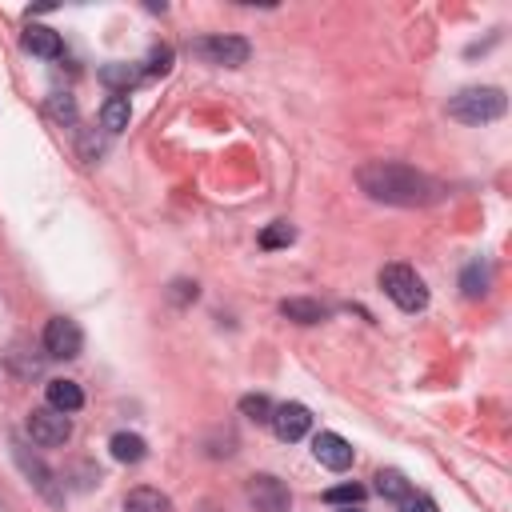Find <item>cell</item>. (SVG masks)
<instances>
[{
	"mask_svg": "<svg viewBox=\"0 0 512 512\" xmlns=\"http://www.w3.org/2000/svg\"><path fill=\"white\" fill-rule=\"evenodd\" d=\"M356 184L380 200V204H396V208H424L432 200H440V184L424 172H416L412 164H400V160H368L360 164L356 172Z\"/></svg>",
	"mask_w": 512,
	"mask_h": 512,
	"instance_id": "obj_1",
	"label": "cell"
},
{
	"mask_svg": "<svg viewBox=\"0 0 512 512\" xmlns=\"http://www.w3.org/2000/svg\"><path fill=\"white\" fill-rule=\"evenodd\" d=\"M508 108L504 92L500 88H460L452 100H448V116L460 120V124H488V120H500Z\"/></svg>",
	"mask_w": 512,
	"mask_h": 512,
	"instance_id": "obj_2",
	"label": "cell"
},
{
	"mask_svg": "<svg viewBox=\"0 0 512 512\" xmlns=\"http://www.w3.org/2000/svg\"><path fill=\"white\" fill-rule=\"evenodd\" d=\"M380 288H384V296H388L396 308H404V312H420V308L428 304V288H424V280L416 276V268H408V264H384V268H380Z\"/></svg>",
	"mask_w": 512,
	"mask_h": 512,
	"instance_id": "obj_3",
	"label": "cell"
},
{
	"mask_svg": "<svg viewBox=\"0 0 512 512\" xmlns=\"http://www.w3.org/2000/svg\"><path fill=\"white\" fill-rule=\"evenodd\" d=\"M192 56L212 68H240L252 56V44L244 36H200L192 40Z\"/></svg>",
	"mask_w": 512,
	"mask_h": 512,
	"instance_id": "obj_4",
	"label": "cell"
},
{
	"mask_svg": "<svg viewBox=\"0 0 512 512\" xmlns=\"http://www.w3.org/2000/svg\"><path fill=\"white\" fill-rule=\"evenodd\" d=\"M28 436H32V444H40V448H60V444H68V436H72V420H68V412H56V408H32V416H28Z\"/></svg>",
	"mask_w": 512,
	"mask_h": 512,
	"instance_id": "obj_5",
	"label": "cell"
},
{
	"mask_svg": "<svg viewBox=\"0 0 512 512\" xmlns=\"http://www.w3.org/2000/svg\"><path fill=\"white\" fill-rule=\"evenodd\" d=\"M80 348H84V332H80V324L72 316H52L44 324V352L48 356L72 360V356H80Z\"/></svg>",
	"mask_w": 512,
	"mask_h": 512,
	"instance_id": "obj_6",
	"label": "cell"
},
{
	"mask_svg": "<svg viewBox=\"0 0 512 512\" xmlns=\"http://www.w3.org/2000/svg\"><path fill=\"white\" fill-rule=\"evenodd\" d=\"M248 504H252L256 512H288V508H292V492H288L284 480L260 472V476L248 480Z\"/></svg>",
	"mask_w": 512,
	"mask_h": 512,
	"instance_id": "obj_7",
	"label": "cell"
},
{
	"mask_svg": "<svg viewBox=\"0 0 512 512\" xmlns=\"http://www.w3.org/2000/svg\"><path fill=\"white\" fill-rule=\"evenodd\" d=\"M272 432L284 440V444H292V440H300L308 428H312V412L304 408V404H296V400H288V404H276L272 408Z\"/></svg>",
	"mask_w": 512,
	"mask_h": 512,
	"instance_id": "obj_8",
	"label": "cell"
},
{
	"mask_svg": "<svg viewBox=\"0 0 512 512\" xmlns=\"http://www.w3.org/2000/svg\"><path fill=\"white\" fill-rule=\"evenodd\" d=\"M12 452H16V464L24 468V476L44 492V500H48V504H60V500H64V492H60V484H56V472H52V468H44L36 456H28V448H24L20 440H12Z\"/></svg>",
	"mask_w": 512,
	"mask_h": 512,
	"instance_id": "obj_9",
	"label": "cell"
},
{
	"mask_svg": "<svg viewBox=\"0 0 512 512\" xmlns=\"http://www.w3.org/2000/svg\"><path fill=\"white\" fill-rule=\"evenodd\" d=\"M312 456L324 464V468H332V472H344L348 464H352V444L340 436V432H316L312 436Z\"/></svg>",
	"mask_w": 512,
	"mask_h": 512,
	"instance_id": "obj_10",
	"label": "cell"
},
{
	"mask_svg": "<svg viewBox=\"0 0 512 512\" xmlns=\"http://www.w3.org/2000/svg\"><path fill=\"white\" fill-rule=\"evenodd\" d=\"M20 44H24V52L44 56V60H56V56L64 52L60 32H52V28H44V24H28V28H24V36H20Z\"/></svg>",
	"mask_w": 512,
	"mask_h": 512,
	"instance_id": "obj_11",
	"label": "cell"
},
{
	"mask_svg": "<svg viewBox=\"0 0 512 512\" xmlns=\"http://www.w3.org/2000/svg\"><path fill=\"white\" fill-rule=\"evenodd\" d=\"M44 396H48V408H56V412H76L80 404H84V392H80V384L76 380H48V388H44Z\"/></svg>",
	"mask_w": 512,
	"mask_h": 512,
	"instance_id": "obj_12",
	"label": "cell"
},
{
	"mask_svg": "<svg viewBox=\"0 0 512 512\" xmlns=\"http://www.w3.org/2000/svg\"><path fill=\"white\" fill-rule=\"evenodd\" d=\"M280 316L296 320V324H320L328 312L320 300H308V296H292V300H280Z\"/></svg>",
	"mask_w": 512,
	"mask_h": 512,
	"instance_id": "obj_13",
	"label": "cell"
},
{
	"mask_svg": "<svg viewBox=\"0 0 512 512\" xmlns=\"http://www.w3.org/2000/svg\"><path fill=\"white\" fill-rule=\"evenodd\" d=\"M108 448H112V460H120V464H140V460L148 456V444H144V436H136V432H116V436L108 440Z\"/></svg>",
	"mask_w": 512,
	"mask_h": 512,
	"instance_id": "obj_14",
	"label": "cell"
},
{
	"mask_svg": "<svg viewBox=\"0 0 512 512\" xmlns=\"http://www.w3.org/2000/svg\"><path fill=\"white\" fill-rule=\"evenodd\" d=\"M124 512H172V500L160 488H132L124 496Z\"/></svg>",
	"mask_w": 512,
	"mask_h": 512,
	"instance_id": "obj_15",
	"label": "cell"
},
{
	"mask_svg": "<svg viewBox=\"0 0 512 512\" xmlns=\"http://www.w3.org/2000/svg\"><path fill=\"white\" fill-rule=\"evenodd\" d=\"M128 120H132V104H128V96H120V92L108 96L104 108H100V128H104V132H124Z\"/></svg>",
	"mask_w": 512,
	"mask_h": 512,
	"instance_id": "obj_16",
	"label": "cell"
},
{
	"mask_svg": "<svg viewBox=\"0 0 512 512\" xmlns=\"http://www.w3.org/2000/svg\"><path fill=\"white\" fill-rule=\"evenodd\" d=\"M488 284H492V272H488L484 260H472V264L460 272V292H464L468 300H480V296L488 292Z\"/></svg>",
	"mask_w": 512,
	"mask_h": 512,
	"instance_id": "obj_17",
	"label": "cell"
},
{
	"mask_svg": "<svg viewBox=\"0 0 512 512\" xmlns=\"http://www.w3.org/2000/svg\"><path fill=\"white\" fill-rule=\"evenodd\" d=\"M140 76H144V68H136V64H120V60L100 68V80H104L108 88H116L120 96H124V92H128V88H132Z\"/></svg>",
	"mask_w": 512,
	"mask_h": 512,
	"instance_id": "obj_18",
	"label": "cell"
},
{
	"mask_svg": "<svg viewBox=\"0 0 512 512\" xmlns=\"http://www.w3.org/2000/svg\"><path fill=\"white\" fill-rule=\"evenodd\" d=\"M376 492H380L384 500H404V496L412 492V484L404 480V472H396V468H380V472H376Z\"/></svg>",
	"mask_w": 512,
	"mask_h": 512,
	"instance_id": "obj_19",
	"label": "cell"
},
{
	"mask_svg": "<svg viewBox=\"0 0 512 512\" xmlns=\"http://www.w3.org/2000/svg\"><path fill=\"white\" fill-rule=\"evenodd\" d=\"M296 240V228L288 224V220H272L264 232H260V248L264 252H272V248H288Z\"/></svg>",
	"mask_w": 512,
	"mask_h": 512,
	"instance_id": "obj_20",
	"label": "cell"
},
{
	"mask_svg": "<svg viewBox=\"0 0 512 512\" xmlns=\"http://www.w3.org/2000/svg\"><path fill=\"white\" fill-rule=\"evenodd\" d=\"M48 116L60 124H76V100L68 92H52L48 96Z\"/></svg>",
	"mask_w": 512,
	"mask_h": 512,
	"instance_id": "obj_21",
	"label": "cell"
},
{
	"mask_svg": "<svg viewBox=\"0 0 512 512\" xmlns=\"http://www.w3.org/2000/svg\"><path fill=\"white\" fill-rule=\"evenodd\" d=\"M324 500H328V504H340V508H356V504L364 500V488H360V484H336V488L324 492Z\"/></svg>",
	"mask_w": 512,
	"mask_h": 512,
	"instance_id": "obj_22",
	"label": "cell"
},
{
	"mask_svg": "<svg viewBox=\"0 0 512 512\" xmlns=\"http://www.w3.org/2000/svg\"><path fill=\"white\" fill-rule=\"evenodd\" d=\"M240 412H244L248 420H256V424H268V420H272L268 396H244V400H240Z\"/></svg>",
	"mask_w": 512,
	"mask_h": 512,
	"instance_id": "obj_23",
	"label": "cell"
},
{
	"mask_svg": "<svg viewBox=\"0 0 512 512\" xmlns=\"http://www.w3.org/2000/svg\"><path fill=\"white\" fill-rule=\"evenodd\" d=\"M168 68H172V48H168V44L152 48V52H148V68H144V72H148V76H164Z\"/></svg>",
	"mask_w": 512,
	"mask_h": 512,
	"instance_id": "obj_24",
	"label": "cell"
},
{
	"mask_svg": "<svg viewBox=\"0 0 512 512\" xmlns=\"http://www.w3.org/2000/svg\"><path fill=\"white\" fill-rule=\"evenodd\" d=\"M396 512H440L432 496H420V492H408L404 500H396Z\"/></svg>",
	"mask_w": 512,
	"mask_h": 512,
	"instance_id": "obj_25",
	"label": "cell"
},
{
	"mask_svg": "<svg viewBox=\"0 0 512 512\" xmlns=\"http://www.w3.org/2000/svg\"><path fill=\"white\" fill-rule=\"evenodd\" d=\"M80 152H84V160H96V156L104 152V144H100L92 132H84V136H80Z\"/></svg>",
	"mask_w": 512,
	"mask_h": 512,
	"instance_id": "obj_26",
	"label": "cell"
},
{
	"mask_svg": "<svg viewBox=\"0 0 512 512\" xmlns=\"http://www.w3.org/2000/svg\"><path fill=\"white\" fill-rule=\"evenodd\" d=\"M172 288H176L172 300H180V304H184V300H196V284H184V280H180V284H172Z\"/></svg>",
	"mask_w": 512,
	"mask_h": 512,
	"instance_id": "obj_27",
	"label": "cell"
},
{
	"mask_svg": "<svg viewBox=\"0 0 512 512\" xmlns=\"http://www.w3.org/2000/svg\"><path fill=\"white\" fill-rule=\"evenodd\" d=\"M340 512H364V508H360V504H356V508H340Z\"/></svg>",
	"mask_w": 512,
	"mask_h": 512,
	"instance_id": "obj_28",
	"label": "cell"
}]
</instances>
